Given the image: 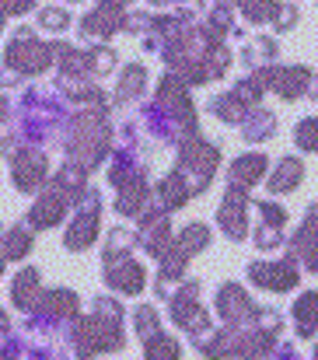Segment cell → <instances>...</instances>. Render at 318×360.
Wrapping results in <instances>:
<instances>
[{
  "label": "cell",
  "instance_id": "6da1fadb",
  "mask_svg": "<svg viewBox=\"0 0 318 360\" xmlns=\"http://www.w3.org/2000/svg\"><path fill=\"white\" fill-rule=\"evenodd\" d=\"M77 357H98V354H112V350H122V315H108V311H98L91 319L81 322L77 336Z\"/></svg>",
  "mask_w": 318,
  "mask_h": 360
},
{
  "label": "cell",
  "instance_id": "7a4b0ae2",
  "mask_svg": "<svg viewBox=\"0 0 318 360\" xmlns=\"http://www.w3.org/2000/svg\"><path fill=\"white\" fill-rule=\"evenodd\" d=\"M53 56H56V42H53V46L35 42L32 28H21V32L14 35V42L7 46V53H4V63H7L14 74L32 77V74H42V70L53 63Z\"/></svg>",
  "mask_w": 318,
  "mask_h": 360
},
{
  "label": "cell",
  "instance_id": "3957f363",
  "mask_svg": "<svg viewBox=\"0 0 318 360\" xmlns=\"http://www.w3.org/2000/svg\"><path fill=\"white\" fill-rule=\"evenodd\" d=\"M217 161H220V150L213 143H207V140H193V143L182 147V168H179V175L186 179V186H189L193 196L210 186Z\"/></svg>",
  "mask_w": 318,
  "mask_h": 360
},
{
  "label": "cell",
  "instance_id": "277c9868",
  "mask_svg": "<svg viewBox=\"0 0 318 360\" xmlns=\"http://www.w3.org/2000/svg\"><path fill=\"white\" fill-rule=\"evenodd\" d=\"M77 200H81V214L74 217V224H70L67 235H63L70 252H84L91 241L98 238V210H102L98 193H95V189H84Z\"/></svg>",
  "mask_w": 318,
  "mask_h": 360
},
{
  "label": "cell",
  "instance_id": "5b68a950",
  "mask_svg": "<svg viewBox=\"0 0 318 360\" xmlns=\"http://www.w3.org/2000/svg\"><path fill=\"white\" fill-rule=\"evenodd\" d=\"M262 74V84H273L276 95L284 98H301L312 91V70L308 67H269V70H259Z\"/></svg>",
  "mask_w": 318,
  "mask_h": 360
},
{
  "label": "cell",
  "instance_id": "8992f818",
  "mask_svg": "<svg viewBox=\"0 0 318 360\" xmlns=\"http://www.w3.org/2000/svg\"><path fill=\"white\" fill-rule=\"evenodd\" d=\"M248 276L255 287H266V290H291L298 287V266L287 262V259H276V262H252L248 266Z\"/></svg>",
  "mask_w": 318,
  "mask_h": 360
},
{
  "label": "cell",
  "instance_id": "52a82bcc",
  "mask_svg": "<svg viewBox=\"0 0 318 360\" xmlns=\"http://www.w3.org/2000/svg\"><path fill=\"white\" fill-rule=\"evenodd\" d=\"M245 207H248V196H245V189H238V186H227V200L220 203V210H217V221H220V228H224V235L234 241L245 238Z\"/></svg>",
  "mask_w": 318,
  "mask_h": 360
},
{
  "label": "cell",
  "instance_id": "ba28073f",
  "mask_svg": "<svg viewBox=\"0 0 318 360\" xmlns=\"http://www.w3.org/2000/svg\"><path fill=\"white\" fill-rule=\"evenodd\" d=\"M106 280H108V287H115L119 294H140L147 276H144V266L140 262H133L129 255H122V259L106 262Z\"/></svg>",
  "mask_w": 318,
  "mask_h": 360
},
{
  "label": "cell",
  "instance_id": "9c48e42d",
  "mask_svg": "<svg viewBox=\"0 0 318 360\" xmlns=\"http://www.w3.org/2000/svg\"><path fill=\"white\" fill-rule=\"evenodd\" d=\"M217 308H220V315H224L231 326H238V322H245V319H255V311H259L238 283H224V287L217 290Z\"/></svg>",
  "mask_w": 318,
  "mask_h": 360
},
{
  "label": "cell",
  "instance_id": "30bf717a",
  "mask_svg": "<svg viewBox=\"0 0 318 360\" xmlns=\"http://www.w3.org/2000/svg\"><path fill=\"white\" fill-rule=\"evenodd\" d=\"M11 175H14V186H18V189L35 193V189L46 182V158L35 154V150H21V154L14 158Z\"/></svg>",
  "mask_w": 318,
  "mask_h": 360
},
{
  "label": "cell",
  "instance_id": "8fae6325",
  "mask_svg": "<svg viewBox=\"0 0 318 360\" xmlns=\"http://www.w3.org/2000/svg\"><path fill=\"white\" fill-rule=\"evenodd\" d=\"M67 196L63 193H42L39 200H35V207H32V214H28V228L32 231H46V228H56L60 224V217H63V210H67Z\"/></svg>",
  "mask_w": 318,
  "mask_h": 360
},
{
  "label": "cell",
  "instance_id": "7c38bea8",
  "mask_svg": "<svg viewBox=\"0 0 318 360\" xmlns=\"http://www.w3.org/2000/svg\"><path fill=\"white\" fill-rule=\"evenodd\" d=\"M39 322H60V319H74L77 315V297L70 290H49L42 301H35Z\"/></svg>",
  "mask_w": 318,
  "mask_h": 360
},
{
  "label": "cell",
  "instance_id": "4fadbf2b",
  "mask_svg": "<svg viewBox=\"0 0 318 360\" xmlns=\"http://www.w3.org/2000/svg\"><path fill=\"white\" fill-rule=\"evenodd\" d=\"M119 21H122L119 11L98 7V11H91V14L81 21V35H84V39H108L112 32H119Z\"/></svg>",
  "mask_w": 318,
  "mask_h": 360
},
{
  "label": "cell",
  "instance_id": "5bb4252c",
  "mask_svg": "<svg viewBox=\"0 0 318 360\" xmlns=\"http://www.w3.org/2000/svg\"><path fill=\"white\" fill-rule=\"evenodd\" d=\"M262 175H266V158L262 154H245L231 165V186H238V189L255 186Z\"/></svg>",
  "mask_w": 318,
  "mask_h": 360
},
{
  "label": "cell",
  "instance_id": "9a60e30c",
  "mask_svg": "<svg viewBox=\"0 0 318 360\" xmlns=\"http://www.w3.org/2000/svg\"><path fill=\"white\" fill-rule=\"evenodd\" d=\"M238 126L245 129V140L248 143H259V140H269L276 133V116L266 112V109H248L245 120L238 122Z\"/></svg>",
  "mask_w": 318,
  "mask_h": 360
},
{
  "label": "cell",
  "instance_id": "2e32d148",
  "mask_svg": "<svg viewBox=\"0 0 318 360\" xmlns=\"http://www.w3.org/2000/svg\"><path fill=\"white\" fill-rule=\"evenodd\" d=\"M189 186H186V179L179 175V172H172L161 186H158V203H161V210H179V207H186L189 203Z\"/></svg>",
  "mask_w": 318,
  "mask_h": 360
},
{
  "label": "cell",
  "instance_id": "e0dca14e",
  "mask_svg": "<svg viewBox=\"0 0 318 360\" xmlns=\"http://www.w3.org/2000/svg\"><path fill=\"white\" fill-rule=\"evenodd\" d=\"M119 91H115V98L119 102H133V98H140L144 91H147V70L140 67V63H129V67H122V77H119Z\"/></svg>",
  "mask_w": 318,
  "mask_h": 360
},
{
  "label": "cell",
  "instance_id": "ac0fdd59",
  "mask_svg": "<svg viewBox=\"0 0 318 360\" xmlns=\"http://www.w3.org/2000/svg\"><path fill=\"white\" fill-rule=\"evenodd\" d=\"M291 245H294V255L305 262V269H315V210H308V221L301 224Z\"/></svg>",
  "mask_w": 318,
  "mask_h": 360
},
{
  "label": "cell",
  "instance_id": "d6986e66",
  "mask_svg": "<svg viewBox=\"0 0 318 360\" xmlns=\"http://www.w3.org/2000/svg\"><path fill=\"white\" fill-rule=\"evenodd\" d=\"M301 179H305V165H301L298 158H284V161L276 165L273 179H269V189H273V193H284V189L301 186Z\"/></svg>",
  "mask_w": 318,
  "mask_h": 360
},
{
  "label": "cell",
  "instance_id": "ffe728a7",
  "mask_svg": "<svg viewBox=\"0 0 318 360\" xmlns=\"http://www.w3.org/2000/svg\"><path fill=\"white\" fill-rule=\"evenodd\" d=\"M11 294H14V304H18V308L32 311V308H35V294H39V269H21Z\"/></svg>",
  "mask_w": 318,
  "mask_h": 360
},
{
  "label": "cell",
  "instance_id": "44dd1931",
  "mask_svg": "<svg viewBox=\"0 0 318 360\" xmlns=\"http://www.w3.org/2000/svg\"><path fill=\"white\" fill-rule=\"evenodd\" d=\"M28 248H32V228H11L4 235V245H0L4 259H25Z\"/></svg>",
  "mask_w": 318,
  "mask_h": 360
},
{
  "label": "cell",
  "instance_id": "7402d4cb",
  "mask_svg": "<svg viewBox=\"0 0 318 360\" xmlns=\"http://www.w3.org/2000/svg\"><path fill=\"white\" fill-rule=\"evenodd\" d=\"M144 350H147V360H179V343L172 336H165L161 329L144 340Z\"/></svg>",
  "mask_w": 318,
  "mask_h": 360
},
{
  "label": "cell",
  "instance_id": "603a6c76",
  "mask_svg": "<svg viewBox=\"0 0 318 360\" xmlns=\"http://www.w3.org/2000/svg\"><path fill=\"white\" fill-rule=\"evenodd\" d=\"M175 245H179V248L193 259L196 252H203V248L210 245V228H207V224H189V228L179 235V241H175Z\"/></svg>",
  "mask_w": 318,
  "mask_h": 360
},
{
  "label": "cell",
  "instance_id": "cb8c5ba5",
  "mask_svg": "<svg viewBox=\"0 0 318 360\" xmlns=\"http://www.w3.org/2000/svg\"><path fill=\"white\" fill-rule=\"evenodd\" d=\"M210 112L217 116V120H224V122H241L248 109H245V105H241V102H238V98L227 91V95H217V98H213Z\"/></svg>",
  "mask_w": 318,
  "mask_h": 360
},
{
  "label": "cell",
  "instance_id": "d4e9b609",
  "mask_svg": "<svg viewBox=\"0 0 318 360\" xmlns=\"http://www.w3.org/2000/svg\"><path fill=\"white\" fill-rule=\"evenodd\" d=\"M294 319H298V333H301L305 340L315 336V294H305V297L298 301Z\"/></svg>",
  "mask_w": 318,
  "mask_h": 360
},
{
  "label": "cell",
  "instance_id": "484cf974",
  "mask_svg": "<svg viewBox=\"0 0 318 360\" xmlns=\"http://www.w3.org/2000/svg\"><path fill=\"white\" fill-rule=\"evenodd\" d=\"M133 241H136V235H133V231H126V228H115V231L108 235V245H106V262H112V259H122V255H129Z\"/></svg>",
  "mask_w": 318,
  "mask_h": 360
},
{
  "label": "cell",
  "instance_id": "4316f807",
  "mask_svg": "<svg viewBox=\"0 0 318 360\" xmlns=\"http://www.w3.org/2000/svg\"><path fill=\"white\" fill-rule=\"evenodd\" d=\"M276 0H245L241 4V11H245V18L252 21V25H262V21H273L276 18Z\"/></svg>",
  "mask_w": 318,
  "mask_h": 360
},
{
  "label": "cell",
  "instance_id": "83f0119b",
  "mask_svg": "<svg viewBox=\"0 0 318 360\" xmlns=\"http://www.w3.org/2000/svg\"><path fill=\"white\" fill-rule=\"evenodd\" d=\"M115 67V53L112 49H91V53H84V74H108Z\"/></svg>",
  "mask_w": 318,
  "mask_h": 360
},
{
  "label": "cell",
  "instance_id": "f1b7e54d",
  "mask_svg": "<svg viewBox=\"0 0 318 360\" xmlns=\"http://www.w3.org/2000/svg\"><path fill=\"white\" fill-rule=\"evenodd\" d=\"M39 25L49 28V32H63L70 25V14L63 7H46V11H39Z\"/></svg>",
  "mask_w": 318,
  "mask_h": 360
},
{
  "label": "cell",
  "instance_id": "f546056e",
  "mask_svg": "<svg viewBox=\"0 0 318 360\" xmlns=\"http://www.w3.org/2000/svg\"><path fill=\"white\" fill-rule=\"evenodd\" d=\"M136 333L147 340L158 333V311L154 308H136Z\"/></svg>",
  "mask_w": 318,
  "mask_h": 360
},
{
  "label": "cell",
  "instance_id": "4dcf8cb0",
  "mask_svg": "<svg viewBox=\"0 0 318 360\" xmlns=\"http://www.w3.org/2000/svg\"><path fill=\"white\" fill-rule=\"evenodd\" d=\"M315 133H318L315 116L301 120L298 122V147H301V150H315Z\"/></svg>",
  "mask_w": 318,
  "mask_h": 360
},
{
  "label": "cell",
  "instance_id": "1f68e13d",
  "mask_svg": "<svg viewBox=\"0 0 318 360\" xmlns=\"http://www.w3.org/2000/svg\"><path fill=\"white\" fill-rule=\"evenodd\" d=\"M32 4H35V0H0V11H7V14H25V11H32Z\"/></svg>",
  "mask_w": 318,
  "mask_h": 360
},
{
  "label": "cell",
  "instance_id": "d6a6232c",
  "mask_svg": "<svg viewBox=\"0 0 318 360\" xmlns=\"http://www.w3.org/2000/svg\"><path fill=\"white\" fill-rule=\"evenodd\" d=\"M0 122H7V98H0Z\"/></svg>",
  "mask_w": 318,
  "mask_h": 360
},
{
  "label": "cell",
  "instance_id": "836d02e7",
  "mask_svg": "<svg viewBox=\"0 0 318 360\" xmlns=\"http://www.w3.org/2000/svg\"><path fill=\"white\" fill-rule=\"evenodd\" d=\"M0 333H7V315L0 311Z\"/></svg>",
  "mask_w": 318,
  "mask_h": 360
},
{
  "label": "cell",
  "instance_id": "e575fe53",
  "mask_svg": "<svg viewBox=\"0 0 318 360\" xmlns=\"http://www.w3.org/2000/svg\"><path fill=\"white\" fill-rule=\"evenodd\" d=\"M224 4H227V7H231V4H245V0H224Z\"/></svg>",
  "mask_w": 318,
  "mask_h": 360
},
{
  "label": "cell",
  "instance_id": "d590c367",
  "mask_svg": "<svg viewBox=\"0 0 318 360\" xmlns=\"http://www.w3.org/2000/svg\"><path fill=\"white\" fill-rule=\"evenodd\" d=\"M0 28H4V11H0Z\"/></svg>",
  "mask_w": 318,
  "mask_h": 360
}]
</instances>
